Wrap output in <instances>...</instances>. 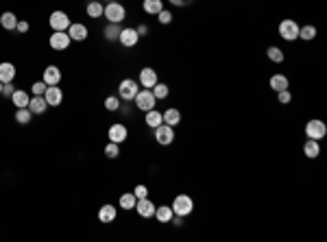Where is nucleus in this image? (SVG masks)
<instances>
[{
	"instance_id": "1",
	"label": "nucleus",
	"mask_w": 327,
	"mask_h": 242,
	"mask_svg": "<svg viewBox=\"0 0 327 242\" xmlns=\"http://www.w3.org/2000/svg\"><path fill=\"white\" fill-rule=\"evenodd\" d=\"M170 207H172V212H175L177 216L185 218V216H190V214L194 212V201H192L190 194H177V197L172 199Z\"/></svg>"
},
{
	"instance_id": "2",
	"label": "nucleus",
	"mask_w": 327,
	"mask_h": 242,
	"mask_svg": "<svg viewBox=\"0 0 327 242\" xmlns=\"http://www.w3.org/2000/svg\"><path fill=\"white\" fill-rule=\"evenodd\" d=\"M102 16L107 18V22L120 24V22L127 18V9H124V4H120L118 0H114V2H107L105 4V11H102Z\"/></svg>"
},
{
	"instance_id": "3",
	"label": "nucleus",
	"mask_w": 327,
	"mask_h": 242,
	"mask_svg": "<svg viewBox=\"0 0 327 242\" xmlns=\"http://www.w3.org/2000/svg\"><path fill=\"white\" fill-rule=\"evenodd\" d=\"M327 136V124L319 118H312L306 122V138L307 140H323Z\"/></svg>"
},
{
	"instance_id": "4",
	"label": "nucleus",
	"mask_w": 327,
	"mask_h": 242,
	"mask_svg": "<svg viewBox=\"0 0 327 242\" xmlns=\"http://www.w3.org/2000/svg\"><path fill=\"white\" fill-rule=\"evenodd\" d=\"M140 92V83L135 79H123L118 85V99L123 101H133L135 94Z\"/></svg>"
},
{
	"instance_id": "5",
	"label": "nucleus",
	"mask_w": 327,
	"mask_h": 242,
	"mask_svg": "<svg viewBox=\"0 0 327 242\" xmlns=\"http://www.w3.org/2000/svg\"><path fill=\"white\" fill-rule=\"evenodd\" d=\"M279 35H282V40H286V41L299 40V24H297V20L286 18V20L279 22Z\"/></svg>"
},
{
	"instance_id": "6",
	"label": "nucleus",
	"mask_w": 327,
	"mask_h": 242,
	"mask_svg": "<svg viewBox=\"0 0 327 242\" xmlns=\"http://www.w3.org/2000/svg\"><path fill=\"white\" fill-rule=\"evenodd\" d=\"M135 107H138L140 111H148V109H155L157 105V99L153 96L151 90H140L138 94H135Z\"/></svg>"
},
{
	"instance_id": "7",
	"label": "nucleus",
	"mask_w": 327,
	"mask_h": 242,
	"mask_svg": "<svg viewBox=\"0 0 327 242\" xmlns=\"http://www.w3.org/2000/svg\"><path fill=\"white\" fill-rule=\"evenodd\" d=\"M153 133H155V142L162 144V146H168V144L175 142V127H170V124H160V127L153 129Z\"/></svg>"
},
{
	"instance_id": "8",
	"label": "nucleus",
	"mask_w": 327,
	"mask_h": 242,
	"mask_svg": "<svg viewBox=\"0 0 327 242\" xmlns=\"http://www.w3.org/2000/svg\"><path fill=\"white\" fill-rule=\"evenodd\" d=\"M48 24H50L53 31H68L72 22H70V18H68L65 11H53L50 18H48Z\"/></svg>"
},
{
	"instance_id": "9",
	"label": "nucleus",
	"mask_w": 327,
	"mask_h": 242,
	"mask_svg": "<svg viewBox=\"0 0 327 242\" xmlns=\"http://www.w3.org/2000/svg\"><path fill=\"white\" fill-rule=\"evenodd\" d=\"M70 41H72V40H70L68 31H53L48 44H50V48H53V50H65L70 46Z\"/></svg>"
},
{
	"instance_id": "10",
	"label": "nucleus",
	"mask_w": 327,
	"mask_h": 242,
	"mask_svg": "<svg viewBox=\"0 0 327 242\" xmlns=\"http://www.w3.org/2000/svg\"><path fill=\"white\" fill-rule=\"evenodd\" d=\"M107 138H109V142H116V144H123L124 140L129 138V129L124 127L123 122H114L109 127V131H107Z\"/></svg>"
},
{
	"instance_id": "11",
	"label": "nucleus",
	"mask_w": 327,
	"mask_h": 242,
	"mask_svg": "<svg viewBox=\"0 0 327 242\" xmlns=\"http://www.w3.org/2000/svg\"><path fill=\"white\" fill-rule=\"evenodd\" d=\"M155 207L157 205L148 197L138 199V203H135V212H138L142 218H153V216H155Z\"/></svg>"
},
{
	"instance_id": "12",
	"label": "nucleus",
	"mask_w": 327,
	"mask_h": 242,
	"mask_svg": "<svg viewBox=\"0 0 327 242\" xmlns=\"http://www.w3.org/2000/svg\"><path fill=\"white\" fill-rule=\"evenodd\" d=\"M118 41L124 46V48H133V46H138L140 35H138V31H135V29H131V26H127V29H123V31H120Z\"/></svg>"
},
{
	"instance_id": "13",
	"label": "nucleus",
	"mask_w": 327,
	"mask_h": 242,
	"mask_svg": "<svg viewBox=\"0 0 327 242\" xmlns=\"http://www.w3.org/2000/svg\"><path fill=\"white\" fill-rule=\"evenodd\" d=\"M68 35L72 41H85L87 35H90V31H87L85 24H81V22H72L68 29Z\"/></svg>"
},
{
	"instance_id": "14",
	"label": "nucleus",
	"mask_w": 327,
	"mask_h": 242,
	"mask_svg": "<svg viewBox=\"0 0 327 242\" xmlns=\"http://www.w3.org/2000/svg\"><path fill=\"white\" fill-rule=\"evenodd\" d=\"M44 99H46V103H48V107H59L63 101V92L59 90L57 85H48L44 92Z\"/></svg>"
},
{
	"instance_id": "15",
	"label": "nucleus",
	"mask_w": 327,
	"mask_h": 242,
	"mask_svg": "<svg viewBox=\"0 0 327 242\" xmlns=\"http://www.w3.org/2000/svg\"><path fill=\"white\" fill-rule=\"evenodd\" d=\"M155 83H157V70H153V68H142V70H140V85L146 87V90H151Z\"/></svg>"
},
{
	"instance_id": "16",
	"label": "nucleus",
	"mask_w": 327,
	"mask_h": 242,
	"mask_svg": "<svg viewBox=\"0 0 327 242\" xmlns=\"http://www.w3.org/2000/svg\"><path fill=\"white\" fill-rule=\"evenodd\" d=\"M41 81H44L46 85H59V81H61V70L57 66H48L44 70V74H41Z\"/></svg>"
},
{
	"instance_id": "17",
	"label": "nucleus",
	"mask_w": 327,
	"mask_h": 242,
	"mask_svg": "<svg viewBox=\"0 0 327 242\" xmlns=\"http://www.w3.org/2000/svg\"><path fill=\"white\" fill-rule=\"evenodd\" d=\"M268 85H270V90L277 94V92H282V90H288V87H290V81H288L286 74H273Z\"/></svg>"
},
{
	"instance_id": "18",
	"label": "nucleus",
	"mask_w": 327,
	"mask_h": 242,
	"mask_svg": "<svg viewBox=\"0 0 327 242\" xmlns=\"http://www.w3.org/2000/svg\"><path fill=\"white\" fill-rule=\"evenodd\" d=\"M116 216H118V209H116V205H111V203H105V205L98 209V221L101 222H114Z\"/></svg>"
},
{
	"instance_id": "19",
	"label": "nucleus",
	"mask_w": 327,
	"mask_h": 242,
	"mask_svg": "<svg viewBox=\"0 0 327 242\" xmlns=\"http://www.w3.org/2000/svg\"><path fill=\"white\" fill-rule=\"evenodd\" d=\"M16 74H18V70H16V66H13L11 61L0 63V81H2V83H13Z\"/></svg>"
},
{
	"instance_id": "20",
	"label": "nucleus",
	"mask_w": 327,
	"mask_h": 242,
	"mask_svg": "<svg viewBox=\"0 0 327 242\" xmlns=\"http://www.w3.org/2000/svg\"><path fill=\"white\" fill-rule=\"evenodd\" d=\"M303 155H306L307 160H316V157L321 155L319 140H306V144H303Z\"/></svg>"
},
{
	"instance_id": "21",
	"label": "nucleus",
	"mask_w": 327,
	"mask_h": 242,
	"mask_svg": "<svg viewBox=\"0 0 327 242\" xmlns=\"http://www.w3.org/2000/svg\"><path fill=\"white\" fill-rule=\"evenodd\" d=\"M164 116V124H170V127H177L181 122V111L177 107H168L166 111H162Z\"/></svg>"
},
{
	"instance_id": "22",
	"label": "nucleus",
	"mask_w": 327,
	"mask_h": 242,
	"mask_svg": "<svg viewBox=\"0 0 327 242\" xmlns=\"http://www.w3.org/2000/svg\"><path fill=\"white\" fill-rule=\"evenodd\" d=\"M29 109H31L33 116H40L48 109V103H46L44 96H33V99L29 101Z\"/></svg>"
},
{
	"instance_id": "23",
	"label": "nucleus",
	"mask_w": 327,
	"mask_h": 242,
	"mask_svg": "<svg viewBox=\"0 0 327 242\" xmlns=\"http://www.w3.org/2000/svg\"><path fill=\"white\" fill-rule=\"evenodd\" d=\"M144 122L148 124L151 129H155V127H160V124H164V116H162V111H157V107L155 109H148V111H144Z\"/></svg>"
},
{
	"instance_id": "24",
	"label": "nucleus",
	"mask_w": 327,
	"mask_h": 242,
	"mask_svg": "<svg viewBox=\"0 0 327 242\" xmlns=\"http://www.w3.org/2000/svg\"><path fill=\"white\" fill-rule=\"evenodd\" d=\"M18 16L16 13H11V11H4L2 16H0V26H2L4 31H16V26H18Z\"/></svg>"
},
{
	"instance_id": "25",
	"label": "nucleus",
	"mask_w": 327,
	"mask_h": 242,
	"mask_svg": "<svg viewBox=\"0 0 327 242\" xmlns=\"http://www.w3.org/2000/svg\"><path fill=\"white\" fill-rule=\"evenodd\" d=\"M172 216H175V212H172V207L170 205H160V207H155V216L153 218H157L160 222H170L172 221Z\"/></svg>"
},
{
	"instance_id": "26",
	"label": "nucleus",
	"mask_w": 327,
	"mask_h": 242,
	"mask_svg": "<svg viewBox=\"0 0 327 242\" xmlns=\"http://www.w3.org/2000/svg\"><path fill=\"white\" fill-rule=\"evenodd\" d=\"M85 11L90 18H102V11H105V4L101 2V0H90V2L85 4Z\"/></svg>"
},
{
	"instance_id": "27",
	"label": "nucleus",
	"mask_w": 327,
	"mask_h": 242,
	"mask_svg": "<svg viewBox=\"0 0 327 242\" xmlns=\"http://www.w3.org/2000/svg\"><path fill=\"white\" fill-rule=\"evenodd\" d=\"M29 101H31V96L26 94L24 90H16L11 94V103L16 105V109H20V107H29Z\"/></svg>"
},
{
	"instance_id": "28",
	"label": "nucleus",
	"mask_w": 327,
	"mask_h": 242,
	"mask_svg": "<svg viewBox=\"0 0 327 242\" xmlns=\"http://www.w3.org/2000/svg\"><path fill=\"white\" fill-rule=\"evenodd\" d=\"M142 9H144V13H148V16H157V13L164 9V2L162 0H144Z\"/></svg>"
},
{
	"instance_id": "29",
	"label": "nucleus",
	"mask_w": 327,
	"mask_h": 242,
	"mask_svg": "<svg viewBox=\"0 0 327 242\" xmlns=\"http://www.w3.org/2000/svg\"><path fill=\"white\" fill-rule=\"evenodd\" d=\"M316 35H319V31H316V26H314V24L299 26V40H303V41H312Z\"/></svg>"
},
{
	"instance_id": "30",
	"label": "nucleus",
	"mask_w": 327,
	"mask_h": 242,
	"mask_svg": "<svg viewBox=\"0 0 327 242\" xmlns=\"http://www.w3.org/2000/svg\"><path fill=\"white\" fill-rule=\"evenodd\" d=\"M151 92H153V96H155L157 101H164V99H168V94H170V87H168L166 83H160V81H157L155 85L151 87Z\"/></svg>"
},
{
	"instance_id": "31",
	"label": "nucleus",
	"mask_w": 327,
	"mask_h": 242,
	"mask_svg": "<svg viewBox=\"0 0 327 242\" xmlns=\"http://www.w3.org/2000/svg\"><path fill=\"white\" fill-rule=\"evenodd\" d=\"M266 55H268V59L273 63H284V59H286V55H284V50L279 48V46H268Z\"/></svg>"
},
{
	"instance_id": "32",
	"label": "nucleus",
	"mask_w": 327,
	"mask_h": 242,
	"mask_svg": "<svg viewBox=\"0 0 327 242\" xmlns=\"http://www.w3.org/2000/svg\"><path fill=\"white\" fill-rule=\"evenodd\" d=\"M120 24H114V22H109V24L105 26V31H102V33H105V40L107 41H116L118 40V35H120Z\"/></svg>"
},
{
	"instance_id": "33",
	"label": "nucleus",
	"mask_w": 327,
	"mask_h": 242,
	"mask_svg": "<svg viewBox=\"0 0 327 242\" xmlns=\"http://www.w3.org/2000/svg\"><path fill=\"white\" fill-rule=\"evenodd\" d=\"M33 120V114L29 107H20V109H16V122L18 124H29Z\"/></svg>"
},
{
	"instance_id": "34",
	"label": "nucleus",
	"mask_w": 327,
	"mask_h": 242,
	"mask_svg": "<svg viewBox=\"0 0 327 242\" xmlns=\"http://www.w3.org/2000/svg\"><path fill=\"white\" fill-rule=\"evenodd\" d=\"M135 203H138V197H135L133 192H127V194H123V197H120L118 205L123 207V209H135Z\"/></svg>"
},
{
	"instance_id": "35",
	"label": "nucleus",
	"mask_w": 327,
	"mask_h": 242,
	"mask_svg": "<svg viewBox=\"0 0 327 242\" xmlns=\"http://www.w3.org/2000/svg\"><path fill=\"white\" fill-rule=\"evenodd\" d=\"M120 144H116V142H109V144H105V157H109V160H116L118 157V153H120Z\"/></svg>"
},
{
	"instance_id": "36",
	"label": "nucleus",
	"mask_w": 327,
	"mask_h": 242,
	"mask_svg": "<svg viewBox=\"0 0 327 242\" xmlns=\"http://www.w3.org/2000/svg\"><path fill=\"white\" fill-rule=\"evenodd\" d=\"M105 109L107 111H118L120 109V99H118V96H107V99H105Z\"/></svg>"
},
{
	"instance_id": "37",
	"label": "nucleus",
	"mask_w": 327,
	"mask_h": 242,
	"mask_svg": "<svg viewBox=\"0 0 327 242\" xmlns=\"http://www.w3.org/2000/svg\"><path fill=\"white\" fill-rule=\"evenodd\" d=\"M46 87H48V85H46L44 81H35V83H33V85H31V92H33V96H44Z\"/></svg>"
},
{
	"instance_id": "38",
	"label": "nucleus",
	"mask_w": 327,
	"mask_h": 242,
	"mask_svg": "<svg viewBox=\"0 0 327 242\" xmlns=\"http://www.w3.org/2000/svg\"><path fill=\"white\" fill-rule=\"evenodd\" d=\"M277 101H279V105H288L292 101V94H290V90H282V92H277Z\"/></svg>"
},
{
	"instance_id": "39",
	"label": "nucleus",
	"mask_w": 327,
	"mask_h": 242,
	"mask_svg": "<svg viewBox=\"0 0 327 242\" xmlns=\"http://www.w3.org/2000/svg\"><path fill=\"white\" fill-rule=\"evenodd\" d=\"M157 20H160L162 24H170V22H172V13L168 11V9H162V11L157 13Z\"/></svg>"
},
{
	"instance_id": "40",
	"label": "nucleus",
	"mask_w": 327,
	"mask_h": 242,
	"mask_svg": "<svg viewBox=\"0 0 327 242\" xmlns=\"http://www.w3.org/2000/svg\"><path fill=\"white\" fill-rule=\"evenodd\" d=\"M133 194H135L138 199H144V197H148V188L140 183V185H135V188H133Z\"/></svg>"
},
{
	"instance_id": "41",
	"label": "nucleus",
	"mask_w": 327,
	"mask_h": 242,
	"mask_svg": "<svg viewBox=\"0 0 327 242\" xmlns=\"http://www.w3.org/2000/svg\"><path fill=\"white\" fill-rule=\"evenodd\" d=\"M168 2H170L172 7H190L194 0H168Z\"/></svg>"
},
{
	"instance_id": "42",
	"label": "nucleus",
	"mask_w": 327,
	"mask_h": 242,
	"mask_svg": "<svg viewBox=\"0 0 327 242\" xmlns=\"http://www.w3.org/2000/svg\"><path fill=\"white\" fill-rule=\"evenodd\" d=\"M16 31H18V33H29V22L20 20V22H18V26H16Z\"/></svg>"
},
{
	"instance_id": "43",
	"label": "nucleus",
	"mask_w": 327,
	"mask_h": 242,
	"mask_svg": "<svg viewBox=\"0 0 327 242\" xmlns=\"http://www.w3.org/2000/svg\"><path fill=\"white\" fill-rule=\"evenodd\" d=\"M13 92H16V87H13L11 83H4V85H2V94H4V96H9V99H11Z\"/></svg>"
},
{
	"instance_id": "44",
	"label": "nucleus",
	"mask_w": 327,
	"mask_h": 242,
	"mask_svg": "<svg viewBox=\"0 0 327 242\" xmlns=\"http://www.w3.org/2000/svg\"><path fill=\"white\" fill-rule=\"evenodd\" d=\"M170 222H175V227H184V216H177V214H175Z\"/></svg>"
},
{
	"instance_id": "45",
	"label": "nucleus",
	"mask_w": 327,
	"mask_h": 242,
	"mask_svg": "<svg viewBox=\"0 0 327 242\" xmlns=\"http://www.w3.org/2000/svg\"><path fill=\"white\" fill-rule=\"evenodd\" d=\"M135 31H138V35H140V37H144V35L148 33V26H146V24H140Z\"/></svg>"
},
{
	"instance_id": "46",
	"label": "nucleus",
	"mask_w": 327,
	"mask_h": 242,
	"mask_svg": "<svg viewBox=\"0 0 327 242\" xmlns=\"http://www.w3.org/2000/svg\"><path fill=\"white\" fill-rule=\"evenodd\" d=\"M2 85H4V83H2V81H0V94H2Z\"/></svg>"
},
{
	"instance_id": "47",
	"label": "nucleus",
	"mask_w": 327,
	"mask_h": 242,
	"mask_svg": "<svg viewBox=\"0 0 327 242\" xmlns=\"http://www.w3.org/2000/svg\"><path fill=\"white\" fill-rule=\"evenodd\" d=\"M109 2H114V0H109Z\"/></svg>"
}]
</instances>
